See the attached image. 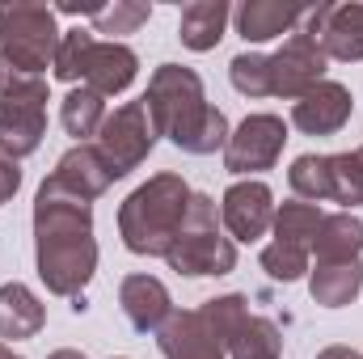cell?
<instances>
[{
    "label": "cell",
    "instance_id": "6da1fadb",
    "mask_svg": "<svg viewBox=\"0 0 363 359\" xmlns=\"http://www.w3.org/2000/svg\"><path fill=\"white\" fill-rule=\"evenodd\" d=\"M148 114L157 123V136H165L174 148L190 153V157H211L224 153L233 127L228 114L220 106L207 101L203 93V77L186 64H161L148 77Z\"/></svg>",
    "mask_w": 363,
    "mask_h": 359
},
{
    "label": "cell",
    "instance_id": "7a4b0ae2",
    "mask_svg": "<svg viewBox=\"0 0 363 359\" xmlns=\"http://www.w3.org/2000/svg\"><path fill=\"white\" fill-rule=\"evenodd\" d=\"M190 186L182 174H152L144 186H135L118 207V237L140 258H165L190 203Z\"/></svg>",
    "mask_w": 363,
    "mask_h": 359
},
{
    "label": "cell",
    "instance_id": "3957f363",
    "mask_svg": "<svg viewBox=\"0 0 363 359\" xmlns=\"http://www.w3.org/2000/svg\"><path fill=\"white\" fill-rule=\"evenodd\" d=\"M169 270L190 275V279H203V275H228L237 270V241L224 237V224H220V207L211 194H190L186 203V220H182L178 237L165 254Z\"/></svg>",
    "mask_w": 363,
    "mask_h": 359
},
{
    "label": "cell",
    "instance_id": "277c9868",
    "mask_svg": "<svg viewBox=\"0 0 363 359\" xmlns=\"http://www.w3.org/2000/svg\"><path fill=\"white\" fill-rule=\"evenodd\" d=\"M60 26H55V9L47 4H30V0H13L0 4V64L26 77H43L55 64V47H60Z\"/></svg>",
    "mask_w": 363,
    "mask_h": 359
},
{
    "label": "cell",
    "instance_id": "5b68a950",
    "mask_svg": "<svg viewBox=\"0 0 363 359\" xmlns=\"http://www.w3.org/2000/svg\"><path fill=\"white\" fill-rule=\"evenodd\" d=\"M47 101L51 89L43 77H26L0 64V153L9 161H26L38 153L47 136Z\"/></svg>",
    "mask_w": 363,
    "mask_h": 359
},
{
    "label": "cell",
    "instance_id": "8992f818",
    "mask_svg": "<svg viewBox=\"0 0 363 359\" xmlns=\"http://www.w3.org/2000/svg\"><path fill=\"white\" fill-rule=\"evenodd\" d=\"M34 267L51 296L81 300L93 270H97V241H93V233H38Z\"/></svg>",
    "mask_w": 363,
    "mask_h": 359
},
{
    "label": "cell",
    "instance_id": "52a82bcc",
    "mask_svg": "<svg viewBox=\"0 0 363 359\" xmlns=\"http://www.w3.org/2000/svg\"><path fill=\"white\" fill-rule=\"evenodd\" d=\"M97 153L110 161L114 178H127L131 170H140L148 161V153L157 148V123L148 114V101H123L114 114H106L101 131H97Z\"/></svg>",
    "mask_w": 363,
    "mask_h": 359
},
{
    "label": "cell",
    "instance_id": "ba28073f",
    "mask_svg": "<svg viewBox=\"0 0 363 359\" xmlns=\"http://www.w3.org/2000/svg\"><path fill=\"white\" fill-rule=\"evenodd\" d=\"M283 144H287V123L279 114H245L228 144H224V170L237 174V178H250V174H267L279 165L283 157Z\"/></svg>",
    "mask_w": 363,
    "mask_h": 359
},
{
    "label": "cell",
    "instance_id": "9c48e42d",
    "mask_svg": "<svg viewBox=\"0 0 363 359\" xmlns=\"http://www.w3.org/2000/svg\"><path fill=\"white\" fill-rule=\"evenodd\" d=\"M300 30L317 38L325 60H338V64L363 60V4H330V0L308 4Z\"/></svg>",
    "mask_w": 363,
    "mask_h": 359
},
{
    "label": "cell",
    "instance_id": "30bf717a",
    "mask_svg": "<svg viewBox=\"0 0 363 359\" xmlns=\"http://www.w3.org/2000/svg\"><path fill=\"white\" fill-rule=\"evenodd\" d=\"M325 64L330 60L313 34H304V30L287 34V43L271 55V97H283V101L304 97L313 85L325 81Z\"/></svg>",
    "mask_w": 363,
    "mask_h": 359
},
{
    "label": "cell",
    "instance_id": "8fae6325",
    "mask_svg": "<svg viewBox=\"0 0 363 359\" xmlns=\"http://www.w3.org/2000/svg\"><path fill=\"white\" fill-rule=\"evenodd\" d=\"M220 224L228 228L233 241H258L267 228L274 224V194L267 182L258 178H241L233 182L220 199Z\"/></svg>",
    "mask_w": 363,
    "mask_h": 359
},
{
    "label": "cell",
    "instance_id": "7c38bea8",
    "mask_svg": "<svg viewBox=\"0 0 363 359\" xmlns=\"http://www.w3.org/2000/svg\"><path fill=\"white\" fill-rule=\"evenodd\" d=\"M355 114V97L342 81H321L291 101V127L304 136H338Z\"/></svg>",
    "mask_w": 363,
    "mask_h": 359
},
{
    "label": "cell",
    "instance_id": "4fadbf2b",
    "mask_svg": "<svg viewBox=\"0 0 363 359\" xmlns=\"http://www.w3.org/2000/svg\"><path fill=\"white\" fill-rule=\"evenodd\" d=\"M118 304H123V317L131 321L135 334H157L174 313L169 287L157 275H127L118 283Z\"/></svg>",
    "mask_w": 363,
    "mask_h": 359
},
{
    "label": "cell",
    "instance_id": "5bb4252c",
    "mask_svg": "<svg viewBox=\"0 0 363 359\" xmlns=\"http://www.w3.org/2000/svg\"><path fill=\"white\" fill-rule=\"evenodd\" d=\"M304 13H308V4H291V0H241L233 21L245 43H271L283 34H296Z\"/></svg>",
    "mask_w": 363,
    "mask_h": 359
},
{
    "label": "cell",
    "instance_id": "9a60e30c",
    "mask_svg": "<svg viewBox=\"0 0 363 359\" xmlns=\"http://www.w3.org/2000/svg\"><path fill=\"white\" fill-rule=\"evenodd\" d=\"M140 77V55L127 47V43H93L89 60H85V77L81 85H89L97 97H114V93H127L131 81Z\"/></svg>",
    "mask_w": 363,
    "mask_h": 359
},
{
    "label": "cell",
    "instance_id": "2e32d148",
    "mask_svg": "<svg viewBox=\"0 0 363 359\" xmlns=\"http://www.w3.org/2000/svg\"><path fill=\"white\" fill-rule=\"evenodd\" d=\"M157 347L165 359H228L224 347L211 338V330L203 326L199 309H174L169 321L157 330Z\"/></svg>",
    "mask_w": 363,
    "mask_h": 359
},
{
    "label": "cell",
    "instance_id": "e0dca14e",
    "mask_svg": "<svg viewBox=\"0 0 363 359\" xmlns=\"http://www.w3.org/2000/svg\"><path fill=\"white\" fill-rule=\"evenodd\" d=\"M51 178L60 182V186H68L72 194H81V199H101L110 186H114V170H110V161L97 153V144H72L60 161H55V170H51Z\"/></svg>",
    "mask_w": 363,
    "mask_h": 359
},
{
    "label": "cell",
    "instance_id": "ac0fdd59",
    "mask_svg": "<svg viewBox=\"0 0 363 359\" xmlns=\"http://www.w3.org/2000/svg\"><path fill=\"white\" fill-rule=\"evenodd\" d=\"M228 17H233L228 0H190L182 9V21H178L182 47H190L199 55L203 51H216L220 38H224V30H228Z\"/></svg>",
    "mask_w": 363,
    "mask_h": 359
},
{
    "label": "cell",
    "instance_id": "d6986e66",
    "mask_svg": "<svg viewBox=\"0 0 363 359\" xmlns=\"http://www.w3.org/2000/svg\"><path fill=\"white\" fill-rule=\"evenodd\" d=\"M313 254L317 263H359L363 254V220L355 211H334L321 220L317 237H313Z\"/></svg>",
    "mask_w": 363,
    "mask_h": 359
},
{
    "label": "cell",
    "instance_id": "ffe728a7",
    "mask_svg": "<svg viewBox=\"0 0 363 359\" xmlns=\"http://www.w3.org/2000/svg\"><path fill=\"white\" fill-rule=\"evenodd\" d=\"M47 326L43 300L26 283H4L0 287V338H34Z\"/></svg>",
    "mask_w": 363,
    "mask_h": 359
},
{
    "label": "cell",
    "instance_id": "44dd1931",
    "mask_svg": "<svg viewBox=\"0 0 363 359\" xmlns=\"http://www.w3.org/2000/svg\"><path fill=\"white\" fill-rule=\"evenodd\" d=\"M308 292L321 309H342L363 292V263H317L308 270Z\"/></svg>",
    "mask_w": 363,
    "mask_h": 359
},
{
    "label": "cell",
    "instance_id": "7402d4cb",
    "mask_svg": "<svg viewBox=\"0 0 363 359\" xmlns=\"http://www.w3.org/2000/svg\"><path fill=\"white\" fill-rule=\"evenodd\" d=\"M321 220H325V211H321L317 203L287 199V203H279V207H274V224H271L274 241H283V245H300V250H308V254H313V237H317Z\"/></svg>",
    "mask_w": 363,
    "mask_h": 359
},
{
    "label": "cell",
    "instance_id": "603a6c76",
    "mask_svg": "<svg viewBox=\"0 0 363 359\" xmlns=\"http://www.w3.org/2000/svg\"><path fill=\"white\" fill-rule=\"evenodd\" d=\"M228 359H283V334L271 317H245L224 347Z\"/></svg>",
    "mask_w": 363,
    "mask_h": 359
},
{
    "label": "cell",
    "instance_id": "cb8c5ba5",
    "mask_svg": "<svg viewBox=\"0 0 363 359\" xmlns=\"http://www.w3.org/2000/svg\"><path fill=\"white\" fill-rule=\"evenodd\" d=\"M60 123L68 136H77V144H89V136H97L106 123V97H97L89 85H77L60 101Z\"/></svg>",
    "mask_w": 363,
    "mask_h": 359
},
{
    "label": "cell",
    "instance_id": "d4e9b609",
    "mask_svg": "<svg viewBox=\"0 0 363 359\" xmlns=\"http://www.w3.org/2000/svg\"><path fill=\"white\" fill-rule=\"evenodd\" d=\"M287 186L304 203H325L330 199V157H317V153L296 157L287 170Z\"/></svg>",
    "mask_w": 363,
    "mask_h": 359
},
{
    "label": "cell",
    "instance_id": "484cf974",
    "mask_svg": "<svg viewBox=\"0 0 363 359\" xmlns=\"http://www.w3.org/2000/svg\"><path fill=\"white\" fill-rule=\"evenodd\" d=\"M199 317H203V326L211 330V338H216L220 347H228V338L237 334V326L250 317V300L237 296V292H228V296H211V300H203Z\"/></svg>",
    "mask_w": 363,
    "mask_h": 359
},
{
    "label": "cell",
    "instance_id": "4316f807",
    "mask_svg": "<svg viewBox=\"0 0 363 359\" xmlns=\"http://www.w3.org/2000/svg\"><path fill=\"white\" fill-rule=\"evenodd\" d=\"M330 203H342V211L363 207V157L359 153H334L330 157Z\"/></svg>",
    "mask_w": 363,
    "mask_h": 359
},
{
    "label": "cell",
    "instance_id": "83f0119b",
    "mask_svg": "<svg viewBox=\"0 0 363 359\" xmlns=\"http://www.w3.org/2000/svg\"><path fill=\"white\" fill-rule=\"evenodd\" d=\"M93 30H64L60 34V47H55V64H51V72L64 81V85H81V77H85V60H89V51H93Z\"/></svg>",
    "mask_w": 363,
    "mask_h": 359
},
{
    "label": "cell",
    "instance_id": "f1b7e54d",
    "mask_svg": "<svg viewBox=\"0 0 363 359\" xmlns=\"http://www.w3.org/2000/svg\"><path fill=\"white\" fill-rule=\"evenodd\" d=\"M152 4L144 0H114L101 4V13L93 17V34H110V43H118V34H135L140 26H148Z\"/></svg>",
    "mask_w": 363,
    "mask_h": 359
},
{
    "label": "cell",
    "instance_id": "f546056e",
    "mask_svg": "<svg viewBox=\"0 0 363 359\" xmlns=\"http://www.w3.org/2000/svg\"><path fill=\"white\" fill-rule=\"evenodd\" d=\"M228 77H233V89L245 97H271V55L241 51V55H233Z\"/></svg>",
    "mask_w": 363,
    "mask_h": 359
},
{
    "label": "cell",
    "instance_id": "4dcf8cb0",
    "mask_svg": "<svg viewBox=\"0 0 363 359\" xmlns=\"http://www.w3.org/2000/svg\"><path fill=\"white\" fill-rule=\"evenodd\" d=\"M308 250H300V245H283V241H271L262 254H258V263H262V270L271 275L274 283H296V279H304L308 275Z\"/></svg>",
    "mask_w": 363,
    "mask_h": 359
},
{
    "label": "cell",
    "instance_id": "1f68e13d",
    "mask_svg": "<svg viewBox=\"0 0 363 359\" xmlns=\"http://www.w3.org/2000/svg\"><path fill=\"white\" fill-rule=\"evenodd\" d=\"M17 190H21V165H17V161H9V157L0 153V207H4Z\"/></svg>",
    "mask_w": 363,
    "mask_h": 359
},
{
    "label": "cell",
    "instance_id": "d6a6232c",
    "mask_svg": "<svg viewBox=\"0 0 363 359\" xmlns=\"http://www.w3.org/2000/svg\"><path fill=\"white\" fill-rule=\"evenodd\" d=\"M317 359H363V355H359V351H351V347H342V343H334V347L317 351Z\"/></svg>",
    "mask_w": 363,
    "mask_h": 359
},
{
    "label": "cell",
    "instance_id": "836d02e7",
    "mask_svg": "<svg viewBox=\"0 0 363 359\" xmlns=\"http://www.w3.org/2000/svg\"><path fill=\"white\" fill-rule=\"evenodd\" d=\"M47 359H85V351H72V347H60V351H51Z\"/></svg>",
    "mask_w": 363,
    "mask_h": 359
},
{
    "label": "cell",
    "instance_id": "e575fe53",
    "mask_svg": "<svg viewBox=\"0 0 363 359\" xmlns=\"http://www.w3.org/2000/svg\"><path fill=\"white\" fill-rule=\"evenodd\" d=\"M0 359H21V355H17V351H13L9 343H0Z\"/></svg>",
    "mask_w": 363,
    "mask_h": 359
},
{
    "label": "cell",
    "instance_id": "d590c367",
    "mask_svg": "<svg viewBox=\"0 0 363 359\" xmlns=\"http://www.w3.org/2000/svg\"><path fill=\"white\" fill-rule=\"evenodd\" d=\"M355 153H359V157H363V148H355Z\"/></svg>",
    "mask_w": 363,
    "mask_h": 359
}]
</instances>
